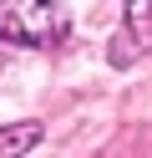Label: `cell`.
Instances as JSON below:
<instances>
[{
	"label": "cell",
	"mask_w": 152,
	"mask_h": 158,
	"mask_svg": "<svg viewBox=\"0 0 152 158\" xmlns=\"http://www.w3.org/2000/svg\"><path fill=\"white\" fill-rule=\"evenodd\" d=\"M147 41H152V5H137V10H127V31H122L111 61L122 66L127 56H142V51H147Z\"/></svg>",
	"instance_id": "obj_2"
},
{
	"label": "cell",
	"mask_w": 152,
	"mask_h": 158,
	"mask_svg": "<svg viewBox=\"0 0 152 158\" xmlns=\"http://www.w3.org/2000/svg\"><path fill=\"white\" fill-rule=\"evenodd\" d=\"M41 143V123H15V127H0V158H20L25 148Z\"/></svg>",
	"instance_id": "obj_3"
},
{
	"label": "cell",
	"mask_w": 152,
	"mask_h": 158,
	"mask_svg": "<svg viewBox=\"0 0 152 158\" xmlns=\"http://www.w3.org/2000/svg\"><path fill=\"white\" fill-rule=\"evenodd\" d=\"M56 26H61V10H51V5H0V41L46 46Z\"/></svg>",
	"instance_id": "obj_1"
}]
</instances>
